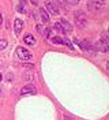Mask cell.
I'll return each instance as SVG.
<instances>
[{
    "mask_svg": "<svg viewBox=\"0 0 109 120\" xmlns=\"http://www.w3.org/2000/svg\"><path fill=\"white\" fill-rule=\"evenodd\" d=\"M87 7L93 12H98L105 7V1L104 0H87Z\"/></svg>",
    "mask_w": 109,
    "mask_h": 120,
    "instance_id": "cell-1",
    "label": "cell"
},
{
    "mask_svg": "<svg viewBox=\"0 0 109 120\" xmlns=\"http://www.w3.org/2000/svg\"><path fill=\"white\" fill-rule=\"evenodd\" d=\"M95 49L101 51V52H108L109 51V36L104 34L101 37V40L95 44Z\"/></svg>",
    "mask_w": 109,
    "mask_h": 120,
    "instance_id": "cell-2",
    "label": "cell"
},
{
    "mask_svg": "<svg viewBox=\"0 0 109 120\" xmlns=\"http://www.w3.org/2000/svg\"><path fill=\"white\" fill-rule=\"evenodd\" d=\"M75 21H76V26L79 29H83L87 23V18L85 15V12L83 11H76L75 12Z\"/></svg>",
    "mask_w": 109,
    "mask_h": 120,
    "instance_id": "cell-3",
    "label": "cell"
},
{
    "mask_svg": "<svg viewBox=\"0 0 109 120\" xmlns=\"http://www.w3.org/2000/svg\"><path fill=\"white\" fill-rule=\"evenodd\" d=\"M16 55H18V57L21 60H25V61H29V60L33 59V55L27 49H25L23 46H18L16 48Z\"/></svg>",
    "mask_w": 109,
    "mask_h": 120,
    "instance_id": "cell-4",
    "label": "cell"
},
{
    "mask_svg": "<svg viewBox=\"0 0 109 120\" xmlns=\"http://www.w3.org/2000/svg\"><path fill=\"white\" fill-rule=\"evenodd\" d=\"M45 7H46V11H49V12L53 14V15H57L59 12H60L57 4H55L53 1H51V0H46V1H45Z\"/></svg>",
    "mask_w": 109,
    "mask_h": 120,
    "instance_id": "cell-5",
    "label": "cell"
},
{
    "mask_svg": "<svg viewBox=\"0 0 109 120\" xmlns=\"http://www.w3.org/2000/svg\"><path fill=\"white\" fill-rule=\"evenodd\" d=\"M79 46L82 51H85V52H91L94 48H93V45L90 44V41L89 40H83V41H80L79 42Z\"/></svg>",
    "mask_w": 109,
    "mask_h": 120,
    "instance_id": "cell-6",
    "label": "cell"
},
{
    "mask_svg": "<svg viewBox=\"0 0 109 120\" xmlns=\"http://www.w3.org/2000/svg\"><path fill=\"white\" fill-rule=\"evenodd\" d=\"M36 87L31 85V83H29V85H26V86H23L22 87V90H21V94H36Z\"/></svg>",
    "mask_w": 109,
    "mask_h": 120,
    "instance_id": "cell-7",
    "label": "cell"
},
{
    "mask_svg": "<svg viewBox=\"0 0 109 120\" xmlns=\"http://www.w3.org/2000/svg\"><path fill=\"white\" fill-rule=\"evenodd\" d=\"M22 29H23V21L22 19H19V18H16L14 21V30H15V34L16 36H19L21 34Z\"/></svg>",
    "mask_w": 109,
    "mask_h": 120,
    "instance_id": "cell-8",
    "label": "cell"
},
{
    "mask_svg": "<svg viewBox=\"0 0 109 120\" xmlns=\"http://www.w3.org/2000/svg\"><path fill=\"white\" fill-rule=\"evenodd\" d=\"M60 25H61V27H63V30H64V33L65 31L68 33V31L72 30V25L68 22V21H65V19H61V21H60Z\"/></svg>",
    "mask_w": 109,
    "mask_h": 120,
    "instance_id": "cell-9",
    "label": "cell"
},
{
    "mask_svg": "<svg viewBox=\"0 0 109 120\" xmlns=\"http://www.w3.org/2000/svg\"><path fill=\"white\" fill-rule=\"evenodd\" d=\"M23 41H25V44H27V45H34L36 44V38L33 37V34H26L25 38H23Z\"/></svg>",
    "mask_w": 109,
    "mask_h": 120,
    "instance_id": "cell-10",
    "label": "cell"
},
{
    "mask_svg": "<svg viewBox=\"0 0 109 120\" xmlns=\"http://www.w3.org/2000/svg\"><path fill=\"white\" fill-rule=\"evenodd\" d=\"M40 16H41V19H42V22H49V15L46 12V10L45 8H40Z\"/></svg>",
    "mask_w": 109,
    "mask_h": 120,
    "instance_id": "cell-11",
    "label": "cell"
},
{
    "mask_svg": "<svg viewBox=\"0 0 109 120\" xmlns=\"http://www.w3.org/2000/svg\"><path fill=\"white\" fill-rule=\"evenodd\" d=\"M16 11H18V12H22V14L26 12V0H21V3H19L18 7H16Z\"/></svg>",
    "mask_w": 109,
    "mask_h": 120,
    "instance_id": "cell-12",
    "label": "cell"
},
{
    "mask_svg": "<svg viewBox=\"0 0 109 120\" xmlns=\"http://www.w3.org/2000/svg\"><path fill=\"white\" fill-rule=\"evenodd\" d=\"M51 42H52V44L61 45V44H63V38L59 37V36H55V37H52V38H51Z\"/></svg>",
    "mask_w": 109,
    "mask_h": 120,
    "instance_id": "cell-13",
    "label": "cell"
},
{
    "mask_svg": "<svg viewBox=\"0 0 109 120\" xmlns=\"http://www.w3.org/2000/svg\"><path fill=\"white\" fill-rule=\"evenodd\" d=\"M55 29L57 30V31H60V33H64V30H63V27H61L60 22H56V23H55Z\"/></svg>",
    "mask_w": 109,
    "mask_h": 120,
    "instance_id": "cell-14",
    "label": "cell"
},
{
    "mask_svg": "<svg viewBox=\"0 0 109 120\" xmlns=\"http://www.w3.org/2000/svg\"><path fill=\"white\" fill-rule=\"evenodd\" d=\"M7 40H0V49H4V48H7Z\"/></svg>",
    "mask_w": 109,
    "mask_h": 120,
    "instance_id": "cell-15",
    "label": "cell"
},
{
    "mask_svg": "<svg viewBox=\"0 0 109 120\" xmlns=\"http://www.w3.org/2000/svg\"><path fill=\"white\" fill-rule=\"evenodd\" d=\"M63 44L67 45V46H70V49H74V46H72V44L70 42V40H67V38H63Z\"/></svg>",
    "mask_w": 109,
    "mask_h": 120,
    "instance_id": "cell-16",
    "label": "cell"
},
{
    "mask_svg": "<svg viewBox=\"0 0 109 120\" xmlns=\"http://www.w3.org/2000/svg\"><path fill=\"white\" fill-rule=\"evenodd\" d=\"M44 30H45V27H44L42 25H37V31L40 34H44Z\"/></svg>",
    "mask_w": 109,
    "mask_h": 120,
    "instance_id": "cell-17",
    "label": "cell"
},
{
    "mask_svg": "<svg viewBox=\"0 0 109 120\" xmlns=\"http://www.w3.org/2000/svg\"><path fill=\"white\" fill-rule=\"evenodd\" d=\"M67 1H68L70 4H78V3H79L80 0H67Z\"/></svg>",
    "mask_w": 109,
    "mask_h": 120,
    "instance_id": "cell-18",
    "label": "cell"
},
{
    "mask_svg": "<svg viewBox=\"0 0 109 120\" xmlns=\"http://www.w3.org/2000/svg\"><path fill=\"white\" fill-rule=\"evenodd\" d=\"M64 120H72V119H71L68 115H64Z\"/></svg>",
    "mask_w": 109,
    "mask_h": 120,
    "instance_id": "cell-19",
    "label": "cell"
},
{
    "mask_svg": "<svg viewBox=\"0 0 109 120\" xmlns=\"http://www.w3.org/2000/svg\"><path fill=\"white\" fill-rule=\"evenodd\" d=\"M3 23V16H1V14H0V25Z\"/></svg>",
    "mask_w": 109,
    "mask_h": 120,
    "instance_id": "cell-20",
    "label": "cell"
},
{
    "mask_svg": "<svg viewBox=\"0 0 109 120\" xmlns=\"http://www.w3.org/2000/svg\"><path fill=\"white\" fill-rule=\"evenodd\" d=\"M106 68H108V70H109V61H108V63H106Z\"/></svg>",
    "mask_w": 109,
    "mask_h": 120,
    "instance_id": "cell-21",
    "label": "cell"
},
{
    "mask_svg": "<svg viewBox=\"0 0 109 120\" xmlns=\"http://www.w3.org/2000/svg\"><path fill=\"white\" fill-rule=\"evenodd\" d=\"M0 81H1V74H0Z\"/></svg>",
    "mask_w": 109,
    "mask_h": 120,
    "instance_id": "cell-22",
    "label": "cell"
},
{
    "mask_svg": "<svg viewBox=\"0 0 109 120\" xmlns=\"http://www.w3.org/2000/svg\"><path fill=\"white\" fill-rule=\"evenodd\" d=\"M0 93H1V89H0Z\"/></svg>",
    "mask_w": 109,
    "mask_h": 120,
    "instance_id": "cell-23",
    "label": "cell"
}]
</instances>
